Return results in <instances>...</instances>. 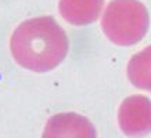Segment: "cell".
<instances>
[{
	"label": "cell",
	"mask_w": 151,
	"mask_h": 138,
	"mask_svg": "<svg viewBox=\"0 0 151 138\" xmlns=\"http://www.w3.org/2000/svg\"><path fill=\"white\" fill-rule=\"evenodd\" d=\"M10 48L22 68L43 73L58 66L68 53V37L50 17L28 19L14 31Z\"/></svg>",
	"instance_id": "6da1fadb"
},
{
	"label": "cell",
	"mask_w": 151,
	"mask_h": 138,
	"mask_svg": "<svg viewBox=\"0 0 151 138\" xmlns=\"http://www.w3.org/2000/svg\"><path fill=\"white\" fill-rule=\"evenodd\" d=\"M128 78L133 86L151 91V46L134 54L129 61Z\"/></svg>",
	"instance_id": "8992f818"
},
{
	"label": "cell",
	"mask_w": 151,
	"mask_h": 138,
	"mask_svg": "<svg viewBox=\"0 0 151 138\" xmlns=\"http://www.w3.org/2000/svg\"><path fill=\"white\" fill-rule=\"evenodd\" d=\"M119 127L126 135L139 137L151 131V101L146 97L126 98L118 112Z\"/></svg>",
	"instance_id": "3957f363"
},
{
	"label": "cell",
	"mask_w": 151,
	"mask_h": 138,
	"mask_svg": "<svg viewBox=\"0 0 151 138\" xmlns=\"http://www.w3.org/2000/svg\"><path fill=\"white\" fill-rule=\"evenodd\" d=\"M148 25V11L139 0H112L101 21L105 36L118 46L139 43L147 33Z\"/></svg>",
	"instance_id": "7a4b0ae2"
},
{
	"label": "cell",
	"mask_w": 151,
	"mask_h": 138,
	"mask_svg": "<svg viewBox=\"0 0 151 138\" xmlns=\"http://www.w3.org/2000/svg\"><path fill=\"white\" fill-rule=\"evenodd\" d=\"M104 0H60V13L72 25H89L94 22L103 10Z\"/></svg>",
	"instance_id": "5b68a950"
},
{
	"label": "cell",
	"mask_w": 151,
	"mask_h": 138,
	"mask_svg": "<svg viewBox=\"0 0 151 138\" xmlns=\"http://www.w3.org/2000/svg\"><path fill=\"white\" fill-rule=\"evenodd\" d=\"M46 137L53 135H78V137H96V131L92 123L85 117L75 113H63L51 117L47 123V129L43 133Z\"/></svg>",
	"instance_id": "277c9868"
}]
</instances>
